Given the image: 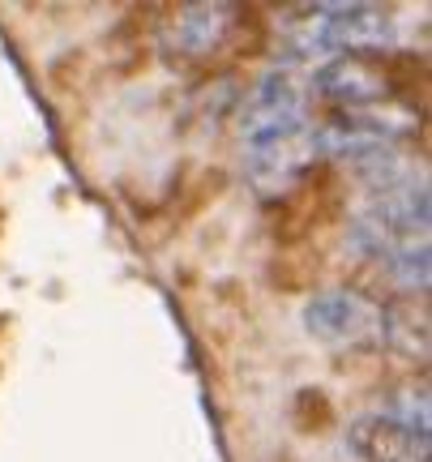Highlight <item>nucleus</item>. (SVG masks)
<instances>
[{"label": "nucleus", "instance_id": "nucleus-1", "mask_svg": "<svg viewBox=\"0 0 432 462\" xmlns=\"http://www.w3.org/2000/svg\"><path fill=\"white\" fill-rule=\"evenodd\" d=\"M240 137H244V176L262 198H279L304 176L317 146L308 90L291 69H270L257 82L240 120Z\"/></svg>", "mask_w": 432, "mask_h": 462}, {"label": "nucleus", "instance_id": "nucleus-2", "mask_svg": "<svg viewBox=\"0 0 432 462\" xmlns=\"http://www.w3.org/2000/svg\"><path fill=\"white\" fill-rule=\"evenodd\" d=\"M351 240L407 291H428V189L402 167H385Z\"/></svg>", "mask_w": 432, "mask_h": 462}, {"label": "nucleus", "instance_id": "nucleus-3", "mask_svg": "<svg viewBox=\"0 0 432 462\" xmlns=\"http://www.w3.org/2000/svg\"><path fill=\"white\" fill-rule=\"evenodd\" d=\"M283 43L296 60H317V69L338 56H372L394 48V17L377 5H299L287 9Z\"/></svg>", "mask_w": 432, "mask_h": 462}, {"label": "nucleus", "instance_id": "nucleus-4", "mask_svg": "<svg viewBox=\"0 0 432 462\" xmlns=\"http://www.w3.org/2000/svg\"><path fill=\"white\" fill-rule=\"evenodd\" d=\"M304 330L326 346H385V304L364 291L334 287L304 304Z\"/></svg>", "mask_w": 432, "mask_h": 462}, {"label": "nucleus", "instance_id": "nucleus-5", "mask_svg": "<svg viewBox=\"0 0 432 462\" xmlns=\"http://www.w3.org/2000/svg\"><path fill=\"white\" fill-rule=\"evenodd\" d=\"M411 129H416V116L402 107H360V112H343L338 120L317 125L313 146L334 159H377V154H390V146Z\"/></svg>", "mask_w": 432, "mask_h": 462}, {"label": "nucleus", "instance_id": "nucleus-6", "mask_svg": "<svg viewBox=\"0 0 432 462\" xmlns=\"http://www.w3.org/2000/svg\"><path fill=\"white\" fill-rule=\"evenodd\" d=\"M343 446L355 462H428V429L407 424L381 407L355 415L343 432Z\"/></svg>", "mask_w": 432, "mask_h": 462}, {"label": "nucleus", "instance_id": "nucleus-7", "mask_svg": "<svg viewBox=\"0 0 432 462\" xmlns=\"http://www.w3.org/2000/svg\"><path fill=\"white\" fill-rule=\"evenodd\" d=\"M317 90L338 107L360 112V107H377L385 99V73L368 56H338L317 69Z\"/></svg>", "mask_w": 432, "mask_h": 462}, {"label": "nucleus", "instance_id": "nucleus-8", "mask_svg": "<svg viewBox=\"0 0 432 462\" xmlns=\"http://www.w3.org/2000/svg\"><path fill=\"white\" fill-rule=\"evenodd\" d=\"M232 14V5H184L163 26V48L176 56H206L223 43Z\"/></svg>", "mask_w": 432, "mask_h": 462}, {"label": "nucleus", "instance_id": "nucleus-9", "mask_svg": "<svg viewBox=\"0 0 432 462\" xmlns=\"http://www.w3.org/2000/svg\"><path fill=\"white\" fill-rule=\"evenodd\" d=\"M385 346H394L402 356H428V326L416 309L407 304H385Z\"/></svg>", "mask_w": 432, "mask_h": 462}]
</instances>
